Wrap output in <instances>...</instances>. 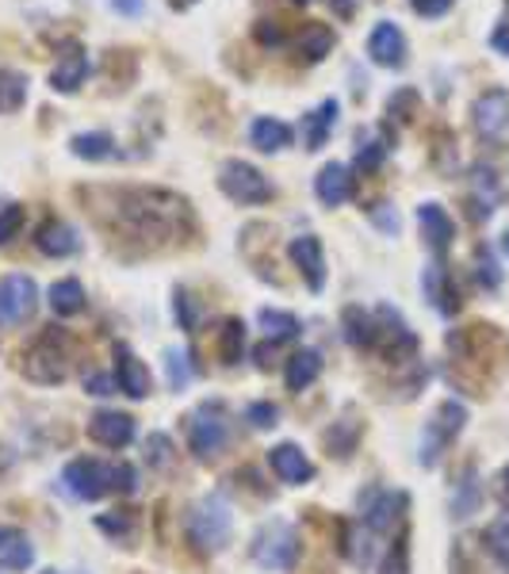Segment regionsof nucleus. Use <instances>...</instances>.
Masks as SVG:
<instances>
[{
  "label": "nucleus",
  "mask_w": 509,
  "mask_h": 574,
  "mask_svg": "<svg viewBox=\"0 0 509 574\" xmlns=\"http://www.w3.org/2000/svg\"><path fill=\"white\" fill-rule=\"evenodd\" d=\"M111 199L100 219L123 241H138L142 249H169L192 238L196 219L184 196L166 188H97Z\"/></svg>",
  "instance_id": "f257e3e1"
},
{
  "label": "nucleus",
  "mask_w": 509,
  "mask_h": 574,
  "mask_svg": "<svg viewBox=\"0 0 509 574\" xmlns=\"http://www.w3.org/2000/svg\"><path fill=\"white\" fill-rule=\"evenodd\" d=\"M23 376L42 387H54L69 376V337L66 329L47 326L39 337L31 342L28 356H23Z\"/></svg>",
  "instance_id": "f03ea898"
},
{
  "label": "nucleus",
  "mask_w": 509,
  "mask_h": 574,
  "mask_svg": "<svg viewBox=\"0 0 509 574\" xmlns=\"http://www.w3.org/2000/svg\"><path fill=\"white\" fill-rule=\"evenodd\" d=\"M230 533H234V517H230V506L219 498H203L188 509V541H192L200 552H222L230 544Z\"/></svg>",
  "instance_id": "7ed1b4c3"
},
{
  "label": "nucleus",
  "mask_w": 509,
  "mask_h": 574,
  "mask_svg": "<svg viewBox=\"0 0 509 574\" xmlns=\"http://www.w3.org/2000/svg\"><path fill=\"white\" fill-rule=\"evenodd\" d=\"M463 425H468V410H463V403L448 398V403L437 406V414L429 417V425H426V437H421V456H418L421 464L426 467L441 464V456L456 445V437L463 433Z\"/></svg>",
  "instance_id": "20e7f679"
},
{
  "label": "nucleus",
  "mask_w": 509,
  "mask_h": 574,
  "mask_svg": "<svg viewBox=\"0 0 509 574\" xmlns=\"http://www.w3.org/2000/svg\"><path fill=\"white\" fill-rule=\"evenodd\" d=\"M219 188L227 191L234 204H269V199L276 196L269 177H265L257 165H249L241 158H230V161L219 165Z\"/></svg>",
  "instance_id": "39448f33"
},
{
  "label": "nucleus",
  "mask_w": 509,
  "mask_h": 574,
  "mask_svg": "<svg viewBox=\"0 0 509 574\" xmlns=\"http://www.w3.org/2000/svg\"><path fill=\"white\" fill-rule=\"evenodd\" d=\"M253 560L261 563L265 571H291L299 560V536L288 521H272L257 533L253 541Z\"/></svg>",
  "instance_id": "423d86ee"
},
{
  "label": "nucleus",
  "mask_w": 509,
  "mask_h": 574,
  "mask_svg": "<svg viewBox=\"0 0 509 574\" xmlns=\"http://www.w3.org/2000/svg\"><path fill=\"white\" fill-rule=\"evenodd\" d=\"M62 483L73 498L81 502H97L108 491H116V464H100V459H73L66 464Z\"/></svg>",
  "instance_id": "0eeeda50"
},
{
  "label": "nucleus",
  "mask_w": 509,
  "mask_h": 574,
  "mask_svg": "<svg viewBox=\"0 0 509 574\" xmlns=\"http://www.w3.org/2000/svg\"><path fill=\"white\" fill-rule=\"evenodd\" d=\"M188 445H192L196 459H214L227 448V422H222L219 406H200L188 417Z\"/></svg>",
  "instance_id": "6e6552de"
},
{
  "label": "nucleus",
  "mask_w": 509,
  "mask_h": 574,
  "mask_svg": "<svg viewBox=\"0 0 509 574\" xmlns=\"http://www.w3.org/2000/svg\"><path fill=\"white\" fill-rule=\"evenodd\" d=\"M471 127L482 142H502L509 135V92L506 89H487L471 103Z\"/></svg>",
  "instance_id": "1a4fd4ad"
},
{
  "label": "nucleus",
  "mask_w": 509,
  "mask_h": 574,
  "mask_svg": "<svg viewBox=\"0 0 509 574\" xmlns=\"http://www.w3.org/2000/svg\"><path fill=\"white\" fill-rule=\"evenodd\" d=\"M39 307V287L31 276H4L0 280V326H20Z\"/></svg>",
  "instance_id": "9d476101"
},
{
  "label": "nucleus",
  "mask_w": 509,
  "mask_h": 574,
  "mask_svg": "<svg viewBox=\"0 0 509 574\" xmlns=\"http://www.w3.org/2000/svg\"><path fill=\"white\" fill-rule=\"evenodd\" d=\"M376 326H379V345H376V353H383L387 360H402V356H413V353H418V337L410 334V326L402 321L399 310L379 307V310H376Z\"/></svg>",
  "instance_id": "9b49d317"
},
{
  "label": "nucleus",
  "mask_w": 509,
  "mask_h": 574,
  "mask_svg": "<svg viewBox=\"0 0 509 574\" xmlns=\"http://www.w3.org/2000/svg\"><path fill=\"white\" fill-rule=\"evenodd\" d=\"M407 506H410V498L402 491H383V494H376L372 502L365 506V525H368V533L376 536H391L395 528H402V521H407Z\"/></svg>",
  "instance_id": "f8f14e48"
},
{
  "label": "nucleus",
  "mask_w": 509,
  "mask_h": 574,
  "mask_svg": "<svg viewBox=\"0 0 509 574\" xmlns=\"http://www.w3.org/2000/svg\"><path fill=\"white\" fill-rule=\"evenodd\" d=\"M84 77H89V50H84L77 39H66L62 42V55H58L54 73H50V89L69 96V92L81 89Z\"/></svg>",
  "instance_id": "ddd939ff"
},
{
  "label": "nucleus",
  "mask_w": 509,
  "mask_h": 574,
  "mask_svg": "<svg viewBox=\"0 0 509 574\" xmlns=\"http://www.w3.org/2000/svg\"><path fill=\"white\" fill-rule=\"evenodd\" d=\"M291 265L299 268V276L307 280L310 291H322L326 287V254H322V241L315 234H299L296 241L288 246Z\"/></svg>",
  "instance_id": "4468645a"
},
{
  "label": "nucleus",
  "mask_w": 509,
  "mask_h": 574,
  "mask_svg": "<svg viewBox=\"0 0 509 574\" xmlns=\"http://www.w3.org/2000/svg\"><path fill=\"white\" fill-rule=\"evenodd\" d=\"M368 55H372L376 66L383 69H402L407 66V34H402L399 23H376L372 34H368Z\"/></svg>",
  "instance_id": "2eb2a0df"
},
{
  "label": "nucleus",
  "mask_w": 509,
  "mask_h": 574,
  "mask_svg": "<svg viewBox=\"0 0 509 574\" xmlns=\"http://www.w3.org/2000/svg\"><path fill=\"white\" fill-rule=\"evenodd\" d=\"M89 437L103 448H127L134 441V417L119 410H97L89 417Z\"/></svg>",
  "instance_id": "dca6fc26"
},
{
  "label": "nucleus",
  "mask_w": 509,
  "mask_h": 574,
  "mask_svg": "<svg viewBox=\"0 0 509 574\" xmlns=\"http://www.w3.org/2000/svg\"><path fill=\"white\" fill-rule=\"evenodd\" d=\"M418 222H421V238H426V246L433 249L437 257H445L448 246H452V238H456L452 215H448L441 204H421Z\"/></svg>",
  "instance_id": "f3484780"
},
{
  "label": "nucleus",
  "mask_w": 509,
  "mask_h": 574,
  "mask_svg": "<svg viewBox=\"0 0 509 574\" xmlns=\"http://www.w3.org/2000/svg\"><path fill=\"white\" fill-rule=\"evenodd\" d=\"M352 188H357V180H352V169H349V165H341V161L322 165V172L315 177V196L322 199L326 207L349 204Z\"/></svg>",
  "instance_id": "a211bd4d"
},
{
  "label": "nucleus",
  "mask_w": 509,
  "mask_h": 574,
  "mask_svg": "<svg viewBox=\"0 0 509 574\" xmlns=\"http://www.w3.org/2000/svg\"><path fill=\"white\" fill-rule=\"evenodd\" d=\"M269 464H272V472L280 475V483H288V486H303L315 478V464L303 456L299 445H276L269 452Z\"/></svg>",
  "instance_id": "6ab92c4d"
},
{
  "label": "nucleus",
  "mask_w": 509,
  "mask_h": 574,
  "mask_svg": "<svg viewBox=\"0 0 509 574\" xmlns=\"http://www.w3.org/2000/svg\"><path fill=\"white\" fill-rule=\"evenodd\" d=\"M116 383H119V390L131 395V398L150 395V368H146V364L138 360L127 345H119V349H116Z\"/></svg>",
  "instance_id": "aec40b11"
},
{
  "label": "nucleus",
  "mask_w": 509,
  "mask_h": 574,
  "mask_svg": "<svg viewBox=\"0 0 509 574\" xmlns=\"http://www.w3.org/2000/svg\"><path fill=\"white\" fill-rule=\"evenodd\" d=\"M34 246H39V254H47V257H73L77 249H81V238H77V230L69 222L50 219L34 230Z\"/></svg>",
  "instance_id": "412c9836"
},
{
  "label": "nucleus",
  "mask_w": 509,
  "mask_h": 574,
  "mask_svg": "<svg viewBox=\"0 0 509 574\" xmlns=\"http://www.w3.org/2000/svg\"><path fill=\"white\" fill-rule=\"evenodd\" d=\"M421 287H426L429 303H433L441 315H456V310H460V291H456V284L445 265H429L426 276H421Z\"/></svg>",
  "instance_id": "4be33fe9"
},
{
  "label": "nucleus",
  "mask_w": 509,
  "mask_h": 574,
  "mask_svg": "<svg viewBox=\"0 0 509 574\" xmlns=\"http://www.w3.org/2000/svg\"><path fill=\"white\" fill-rule=\"evenodd\" d=\"M338 116H341V103L338 100H322L315 111L303 116V146L307 150H322L330 130L338 127Z\"/></svg>",
  "instance_id": "5701e85b"
},
{
  "label": "nucleus",
  "mask_w": 509,
  "mask_h": 574,
  "mask_svg": "<svg viewBox=\"0 0 509 574\" xmlns=\"http://www.w3.org/2000/svg\"><path fill=\"white\" fill-rule=\"evenodd\" d=\"M341 326H345V342H349L352 349H368V353H376V345H379L376 315H368L365 307H345Z\"/></svg>",
  "instance_id": "b1692460"
},
{
  "label": "nucleus",
  "mask_w": 509,
  "mask_h": 574,
  "mask_svg": "<svg viewBox=\"0 0 509 574\" xmlns=\"http://www.w3.org/2000/svg\"><path fill=\"white\" fill-rule=\"evenodd\" d=\"M291 138H296V130L283 123V119H272V116H261L253 127H249V142H253L261 154H280V150H288Z\"/></svg>",
  "instance_id": "393cba45"
},
{
  "label": "nucleus",
  "mask_w": 509,
  "mask_h": 574,
  "mask_svg": "<svg viewBox=\"0 0 509 574\" xmlns=\"http://www.w3.org/2000/svg\"><path fill=\"white\" fill-rule=\"evenodd\" d=\"M498 199H502L498 172L490 169V165H476V169H471V207H476V219H487Z\"/></svg>",
  "instance_id": "a878e982"
},
{
  "label": "nucleus",
  "mask_w": 509,
  "mask_h": 574,
  "mask_svg": "<svg viewBox=\"0 0 509 574\" xmlns=\"http://www.w3.org/2000/svg\"><path fill=\"white\" fill-rule=\"evenodd\" d=\"M34 563V547L28 541V533L20 528H0V567L4 571H28Z\"/></svg>",
  "instance_id": "bb28decb"
},
{
  "label": "nucleus",
  "mask_w": 509,
  "mask_h": 574,
  "mask_svg": "<svg viewBox=\"0 0 509 574\" xmlns=\"http://www.w3.org/2000/svg\"><path fill=\"white\" fill-rule=\"evenodd\" d=\"M69 150L81 161H108L116 158V138L108 130H89V135H73L69 138Z\"/></svg>",
  "instance_id": "cd10ccee"
},
{
  "label": "nucleus",
  "mask_w": 509,
  "mask_h": 574,
  "mask_svg": "<svg viewBox=\"0 0 509 574\" xmlns=\"http://www.w3.org/2000/svg\"><path fill=\"white\" fill-rule=\"evenodd\" d=\"M318 376H322V356H318L315 349L296 353L288 360V372H283V379H288V390H307Z\"/></svg>",
  "instance_id": "c85d7f7f"
},
{
  "label": "nucleus",
  "mask_w": 509,
  "mask_h": 574,
  "mask_svg": "<svg viewBox=\"0 0 509 574\" xmlns=\"http://www.w3.org/2000/svg\"><path fill=\"white\" fill-rule=\"evenodd\" d=\"M28 85L31 81L20 69L0 66V116H12V111H20L28 103Z\"/></svg>",
  "instance_id": "c756f323"
},
{
  "label": "nucleus",
  "mask_w": 509,
  "mask_h": 574,
  "mask_svg": "<svg viewBox=\"0 0 509 574\" xmlns=\"http://www.w3.org/2000/svg\"><path fill=\"white\" fill-rule=\"evenodd\" d=\"M296 47H299V55H303L307 62H322V58L333 50V31L326 28V23H303Z\"/></svg>",
  "instance_id": "7c9ffc66"
},
{
  "label": "nucleus",
  "mask_w": 509,
  "mask_h": 574,
  "mask_svg": "<svg viewBox=\"0 0 509 574\" xmlns=\"http://www.w3.org/2000/svg\"><path fill=\"white\" fill-rule=\"evenodd\" d=\"M50 310H54L58 318H73L84 310V287L77 280H58L50 287Z\"/></svg>",
  "instance_id": "2f4dec72"
},
{
  "label": "nucleus",
  "mask_w": 509,
  "mask_h": 574,
  "mask_svg": "<svg viewBox=\"0 0 509 574\" xmlns=\"http://www.w3.org/2000/svg\"><path fill=\"white\" fill-rule=\"evenodd\" d=\"M261 329L269 334V342L272 345H280V342H291V337H299V318L296 315H288V310H272V307H265L261 310Z\"/></svg>",
  "instance_id": "473e14b6"
},
{
  "label": "nucleus",
  "mask_w": 509,
  "mask_h": 574,
  "mask_svg": "<svg viewBox=\"0 0 509 574\" xmlns=\"http://www.w3.org/2000/svg\"><path fill=\"white\" fill-rule=\"evenodd\" d=\"M241 353H246V321L241 318H227L219 329V356L222 364H238Z\"/></svg>",
  "instance_id": "72a5a7b5"
},
{
  "label": "nucleus",
  "mask_w": 509,
  "mask_h": 574,
  "mask_svg": "<svg viewBox=\"0 0 509 574\" xmlns=\"http://www.w3.org/2000/svg\"><path fill=\"white\" fill-rule=\"evenodd\" d=\"M476 280L487 287V291H498V287H502V268H498V260H495V254H490V246L476 249Z\"/></svg>",
  "instance_id": "f704fd0d"
},
{
  "label": "nucleus",
  "mask_w": 509,
  "mask_h": 574,
  "mask_svg": "<svg viewBox=\"0 0 509 574\" xmlns=\"http://www.w3.org/2000/svg\"><path fill=\"white\" fill-rule=\"evenodd\" d=\"M379 574H410V547H407V533L395 536L391 552H387V560L379 563Z\"/></svg>",
  "instance_id": "c9c22d12"
},
{
  "label": "nucleus",
  "mask_w": 509,
  "mask_h": 574,
  "mask_svg": "<svg viewBox=\"0 0 509 574\" xmlns=\"http://www.w3.org/2000/svg\"><path fill=\"white\" fill-rule=\"evenodd\" d=\"M482 541H487L490 555H495L502 567H509V517L495 521V525L487 528V536H482Z\"/></svg>",
  "instance_id": "e433bc0d"
},
{
  "label": "nucleus",
  "mask_w": 509,
  "mask_h": 574,
  "mask_svg": "<svg viewBox=\"0 0 509 574\" xmlns=\"http://www.w3.org/2000/svg\"><path fill=\"white\" fill-rule=\"evenodd\" d=\"M166 368H169V387H188L192 383V360H188V353L180 349H169L166 353Z\"/></svg>",
  "instance_id": "4c0bfd02"
},
{
  "label": "nucleus",
  "mask_w": 509,
  "mask_h": 574,
  "mask_svg": "<svg viewBox=\"0 0 509 574\" xmlns=\"http://www.w3.org/2000/svg\"><path fill=\"white\" fill-rule=\"evenodd\" d=\"M23 219H28V215H23L20 204H4V207H0V246H8V241H12L16 234L23 230Z\"/></svg>",
  "instance_id": "58836bf2"
},
{
  "label": "nucleus",
  "mask_w": 509,
  "mask_h": 574,
  "mask_svg": "<svg viewBox=\"0 0 509 574\" xmlns=\"http://www.w3.org/2000/svg\"><path fill=\"white\" fill-rule=\"evenodd\" d=\"M479 506V483H476V472H468V478L460 483V498L452 502V513L456 517H471Z\"/></svg>",
  "instance_id": "ea45409f"
},
{
  "label": "nucleus",
  "mask_w": 509,
  "mask_h": 574,
  "mask_svg": "<svg viewBox=\"0 0 509 574\" xmlns=\"http://www.w3.org/2000/svg\"><path fill=\"white\" fill-rule=\"evenodd\" d=\"M387 116H399L402 123H410L413 116H418V92L413 89H402V92H395L391 100H387Z\"/></svg>",
  "instance_id": "a19ab883"
},
{
  "label": "nucleus",
  "mask_w": 509,
  "mask_h": 574,
  "mask_svg": "<svg viewBox=\"0 0 509 574\" xmlns=\"http://www.w3.org/2000/svg\"><path fill=\"white\" fill-rule=\"evenodd\" d=\"M253 39L261 42L265 50H276V47H283V42H288V34H283V28L276 20H257Z\"/></svg>",
  "instance_id": "79ce46f5"
},
{
  "label": "nucleus",
  "mask_w": 509,
  "mask_h": 574,
  "mask_svg": "<svg viewBox=\"0 0 509 574\" xmlns=\"http://www.w3.org/2000/svg\"><path fill=\"white\" fill-rule=\"evenodd\" d=\"M387 158V142H368V146H360V154H357V165L365 172H376L379 165H383Z\"/></svg>",
  "instance_id": "37998d69"
},
{
  "label": "nucleus",
  "mask_w": 509,
  "mask_h": 574,
  "mask_svg": "<svg viewBox=\"0 0 509 574\" xmlns=\"http://www.w3.org/2000/svg\"><path fill=\"white\" fill-rule=\"evenodd\" d=\"M246 417L253 422V429H272L276 417H280V410H276L272 403H253V406L246 410Z\"/></svg>",
  "instance_id": "c03bdc74"
},
{
  "label": "nucleus",
  "mask_w": 509,
  "mask_h": 574,
  "mask_svg": "<svg viewBox=\"0 0 509 574\" xmlns=\"http://www.w3.org/2000/svg\"><path fill=\"white\" fill-rule=\"evenodd\" d=\"M146 452H150V464L153 467H166L169 464V452H172V441L166 433H153L150 441H146Z\"/></svg>",
  "instance_id": "a18cd8bd"
},
{
  "label": "nucleus",
  "mask_w": 509,
  "mask_h": 574,
  "mask_svg": "<svg viewBox=\"0 0 509 574\" xmlns=\"http://www.w3.org/2000/svg\"><path fill=\"white\" fill-rule=\"evenodd\" d=\"M452 4H456V0H410L413 12L426 16V20H437V16H445Z\"/></svg>",
  "instance_id": "49530a36"
},
{
  "label": "nucleus",
  "mask_w": 509,
  "mask_h": 574,
  "mask_svg": "<svg viewBox=\"0 0 509 574\" xmlns=\"http://www.w3.org/2000/svg\"><path fill=\"white\" fill-rule=\"evenodd\" d=\"M84 390H89V395H111V390H119V383L103 376V372H89V376H84Z\"/></svg>",
  "instance_id": "de8ad7c7"
},
{
  "label": "nucleus",
  "mask_w": 509,
  "mask_h": 574,
  "mask_svg": "<svg viewBox=\"0 0 509 574\" xmlns=\"http://www.w3.org/2000/svg\"><path fill=\"white\" fill-rule=\"evenodd\" d=\"M372 219H376L379 226H383L387 234H399V215H395L387 204H376V207H372Z\"/></svg>",
  "instance_id": "09e8293b"
},
{
  "label": "nucleus",
  "mask_w": 509,
  "mask_h": 574,
  "mask_svg": "<svg viewBox=\"0 0 509 574\" xmlns=\"http://www.w3.org/2000/svg\"><path fill=\"white\" fill-rule=\"evenodd\" d=\"M177 318L184 329H196V310H192V299H188V291H177Z\"/></svg>",
  "instance_id": "8fccbe9b"
},
{
  "label": "nucleus",
  "mask_w": 509,
  "mask_h": 574,
  "mask_svg": "<svg viewBox=\"0 0 509 574\" xmlns=\"http://www.w3.org/2000/svg\"><path fill=\"white\" fill-rule=\"evenodd\" d=\"M134 486H138V475H134V467H131V464H116V491L131 494Z\"/></svg>",
  "instance_id": "3c124183"
},
{
  "label": "nucleus",
  "mask_w": 509,
  "mask_h": 574,
  "mask_svg": "<svg viewBox=\"0 0 509 574\" xmlns=\"http://www.w3.org/2000/svg\"><path fill=\"white\" fill-rule=\"evenodd\" d=\"M490 47H495L498 55L509 58V23H498V28L490 31Z\"/></svg>",
  "instance_id": "603ef678"
},
{
  "label": "nucleus",
  "mask_w": 509,
  "mask_h": 574,
  "mask_svg": "<svg viewBox=\"0 0 509 574\" xmlns=\"http://www.w3.org/2000/svg\"><path fill=\"white\" fill-rule=\"evenodd\" d=\"M495 494H498V502H502V506L509 509V464H506L502 472H498V478H495Z\"/></svg>",
  "instance_id": "864d4df0"
},
{
  "label": "nucleus",
  "mask_w": 509,
  "mask_h": 574,
  "mask_svg": "<svg viewBox=\"0 0 509 574\" xmlns=\"http://www.w3.org/2000/svg\"><path fill=\"white\" fill-rule=\"evenodd\" d=\"M111 8H116V12H127V16H138L142 12V0H111Z\"/></svg>",
  "instance_id": "5fc2aeb1"
},
{
  "label": "nucleus",
  "mask_w": 509,
  "mask_h": 574,
  "mask_svg": "<svg viewBox=\"0 0 509 574\" xmlns=\"http://www.w3.org/2000/svg\"><path fill=\"white\" fill-rule=\"evenodd\" d=\"M192 4H196V0H169L172 12H184V8H192Z\"/></svg>",
  "instance_id": "6e6d98bb"
},
{
  "label": "nucleus",
  "mask_w": 509,
  "mask_h": 574,
  "mask_svg": "<svg viewBox=\"0 0 509 574\" xmlns=\"http://www.w3.org/2000/svg\"><path fill=\"white\" fill-rule=\"evenodd\" d=\"M338 8H341V12H345V16H349V12H352V4H349V0H338Z\"/></svg>",
  "instance_id": "4d7b16f0"
},
{
  "label": "nucleus",
  "mask_w": 509,
  "mask_h": 574,
  "mask_svg": "<svg viewBox=\"0 0 509 574\" xmlns=\"http://www.w3.org/2000/svg\"><path fill=\"white\" fill-rule=\"evenodd\" d=\"M502 249H506V257H509V230H506V238H502Z\"/></svg>",
  "instance_id": "13d9d810"
},
{
  "label": "nucleus",
  "mask_w": 509,
  "mask_h": 574,
  "mask_svg": "<svg viewBox=\"0 0 509 574\" xmlns=\"http://www.w3.org/2000/svg\"><path fill=\"white\" fill-rule=\"evenodd\" d=\"M296 4H310V0H296Z\"/></svg>",
  "instance_id": "bf43d9fd"
},
{
  "label": "nucleus",
  "mask_w": 509,
  "mask_h": 574,
  "mask_svg": "<svg viewBox=\"0 0 509 574\" xmlns=\"http://www.w3.org/2000/svg\"><path fill=\"white\" fill-rule=\"evenodd\" d=\"M506 12H509V0H506Z\"/></svg>",
  "instance_id": "052dcab7"
}]
</instances>
